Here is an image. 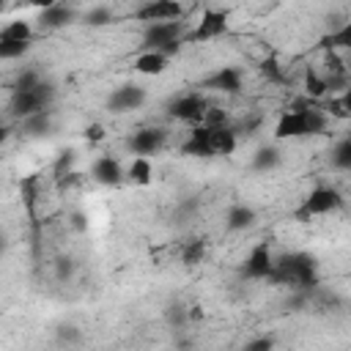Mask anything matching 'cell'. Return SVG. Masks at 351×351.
<instances>
[{"label":"cell","instance_id":"6da1fadb","mask_svg":"<svg viewBox=\"0 0 351 351\" xmlns=\"http://www.w3.org/2000/svg\"><path fill=\"white\" fill-rule=\"evenodd\" d=\"M269 282L288 285L299 293H307L318 285V266L315 258L307 252H285L274 261V269L269 274Z\"/></svg>","mask_w":351,"mask_h":351},{"label":"cell","instance_id":"7a4b0ae2","mask_svg":"<svg viewBox=\"0 0 351 351\" xmlns=\"http://www.w3.org/2000/svg\"><path fill=\"white\" fill-rule=\"evenodd\" d=\"M181 33H184V22H178V19L148 22L145 30H143V47L145 49H159L170 58L181 49Z\"/></svg>","mask_w":351,"mask_h":351},{"label":"cell","instance_id":"3957f363","mask_svg":"<svg viewBox=\"0 0 351 351\" xmlns=\"http://www.w3.org/2000/svg\"><path fill=\"white\" fill-rule=\"evenodd\" d=\"M52 99H55V88L41 80V82H38L36 88H30V90H14V93H11V115L22 121V118H27V115H33V112L49 110Z\"/></svg>","mask_w":351,"mask_h":351},{"label":"cell","instance_id":"277c9868","mask_svg":"<svg viewBox=\"0 0 351 351\" xmlns=\"http://www.w3.org/2000/svg\"><path fill=\"white\" fill-rule=\"evenodd\" d=\"M343 208V195L335 189V186H315L299 206L296 211V219L299 222H307L313 217H321V214H332V211H340Z\"/></svg>","mask_w":351,"mask_h":351},{"label":"cell","instance_id":"5b68a950","mask_svg":"<svg viewBox=\"0 0 351 351\" xmlns=\"http://www.w3.org/2000/svg\"><path fill=\"white\" fill-rule=\"evenodd\" d=\"M206 110H208V101L200 93H186V96H178L176 101L167 104V115L170 118L184 121V123H195V126L203 123Z\"/></svg>","mask_w":351,"mask_h":351},{"label":"cell","instance_id":"8992f818","mask_svg":"<svg viewBox=\"0 0 351 351\" xmlns=\"http://www.w3.org/2000/svg\"><path fill=\"white\" fill-rule=\"evenodd\" d=\"M230 30V22H228V11H219V8H206L195 25V30L189 33L192 41H211V38H219Z\"/></svg>","mask_w":351,"mask_h":351},{"label":"cell","instance_id":"52a82bcc","mask_svg":"<svg viewBox=\"0 0 351 351\" xmlns=\"http://www.w3.org/2000/svg\"><path fill=\"white\" fill-rule=\"evenodd\" d=\"M165 143H167V132L156 129V126H148V129H140L129 137V151L134 156H154L165 148Z\"/></svg>","mask_w":351,"mask_h":351},{"label":"cell","instance_id":"ba28073f","mask_svg":"<svg viewBox=\"0 0 351 351\" xmlns=\"http://www.w3.org/2000/svg\"><path fill=\"white\" fill-rule=\"evenodd\" d=\"M143 101H145V90H143L140 85H134V82H126V85H121V88H115V90L110 93L107 110H110V112H132V110H137Z\"/></svg>","mask_w":351,"mask_h":351},{"label":"cell","instance_id":"9c48e42d","mask_svg":"<svg viewBox=\"0 0 351 351\" xmlns=\"http://www.w3.org/2000/svg\"><path fill=\"white\" fill-rule=\"evenodd\" d=\"M181 16V3L178 0H148L134 11V19L140 22H165V19H178Z\"/></svg>","mask_w":351,"mask_h":351},{"label":"cell","instance_id":"30bf717a","mask_svg":"<svg viewBox=\"0 0 351 351\" xmlns=\"http://www.w3.org/2000/svg\"><path fill=\"white\" fill-rule=\"evenodd\" d=\"M307 134H310V126H307L304 110H288L285 115H280V121L274 126L277 140H293V137H307Z\"/></svg>","mask_w":351,"mask_h":351},{"label":"cell","instance_id":"8fae6325","mask_svg":"<svg viewBox=\"0 0 351 351\" xmlns=\"http://www.w3.org/2000/svg\"><path fill=\"white\" fill-rule=\"evenodd\" d=\"M271 269H274L271 250H269L266 244H258V247H252V252L247 255L241 271H244V277H250V280H269Z\"/></svg>","mask_w":351,"mask_h":351},{"label":"cell","instance_id":"7c38bea8","mask_svg":"<svg viewBox=\"0 0 351 351\" xmlns=\"http://www.w3.org/2000/svg\"><path fill=\"white\" fill-rule=\"evenodd\" d=\"M90 176H93L96 184H104V186H118V184L126 178L123 167H121L118 159H112V156H99V159L93 162V167H90Z\"/></svg>","mask_w":351,"mask_h":351},{"label":"cell","instance_id":"4fadbf2b","mask_svg":"<svg viewBox=\"0 0 351 351\" xmlns=\"http://www.w3.org/2000/svg\"><path fill=\"white\" fill-rule=\"evenodd\" d=\"M181 154H184V156H200V159L214 156V148H211L208 126H206V123H197V126L189 132V137H186L184 145H181Z\"/></svg>","mask_w":351,"mask_h":351},{"label":"cell","instance_id":"5bb4252c","mask_svg":"<svg viewBox=\"0 0 351 351\" xmlns=\"http://www.w3.org/2000/svg\"><path fill=\"white\" fill-rule=\"evenodd\" d=\"M206 88L233 96V93L241 90V71H239L236 66H225V69H219L217 74H211V77L206 80Z\"/></svg>","mask_w":351,"mask_h":351},{"label":"cell","instance_id":"9a60e30c","mask_svg":"<svg viewBox=\"0 0 351 351\" xmlns=\"http://www.w3.org/2000/svg\"><path fill=\"white\" fill-rule=\"evenodd\" d=\"M71 22H74V11L60 5V3H55L49 8H41V14H38V25L44 30H60V27H66Z\"/></svg>","mask_w":351,"mask_h":351},{"label":"cell","instance_id":"2e32d148","mask_svg":"<svg viewBox=\"0 0 351 351\" xmlns=\"http://www.w3.org/2000/svg\"><path fill=\"white\" fill-rule=\"evenodd\" d=\"M208 140L214 148V156H230L236 151V129L225 126H208Z\"/></svg>","mask_w":351,"mask_h":351},{"label":"cell","instance_id":"e0dca14e","mask_svg":"<svg viewBox=\"0 0 351 351\" xmlns=\"http://www.w3.org/2000/svg\"><path fill=\"white\" fill-rule=\"evenodd\" d=\"M134 69H137L140 74L156 77V74H162V71L167 69V55H165V52H159V49H145L143 55H137Z\"/></svg>","mask_w":351,"mask_h":351},{"label":"cell","instance_id":"ac0fdd59","mask_svg":"<svg viewBox=\"0 0 351 351\" xmlns=\"http://www.w3.org/2000/svg\"><path fill=\"white\" fill-rule=\"evenodd\" d=\"M126 178L137 186H148L154 181V167H151V159L148 156H134L132 165L126 167Z\"/></svg>","mask_w":351,"mask_h":351},{"label":"cell","instance_id":"d6986e66","mask_svg":"<svg viewBox=\"0 0 351 351\" xmlns=\"http://www.w3.org/2000/svg\"><path fill=\"white\" fill-rule=\"evenodd\" d=\"M228 230H250L252 225H255V219H258V214L250 208V206H233L230 211H228Z\"/></svg>","mask_w":351,"mask_h":351},{"label":"cell","instance_id":"ffe728a7","mask_svg":"<svg viewBox=\"0 0 351 351\" xmlns=\"http://www.w3.org/2000/svg\"><path fill=\"white\" fill-rule=\"evenodd\" d=\"M321 49H351V22L346 25H337L332 33H326L321 41H318Z\"/></svg>","mask_w":351,"mask_h":351},{"label":"cell","instance_id":"44dd1931","mask_svg":"<svg viewBox=\"0 0 351 351\" xmlns=\"http://www.w3.org/2000/svg\"><path fill=\"white\" fill-rule=\"evenodd\" d=\"M52 129V115L49 110H41V112H33L27 118H22V132L30 134V137H41Z\"/></svg>","mask_w":351,"mask_h":351},{"label":"cell","instance_id":"7402d4cb","mask_svg":"<svg viewBox=\"0 0 351 351\" xmlns=\"http://www.w3.org/2000/svg\"><path fill=\"white\" fill-rule=\"evenodd\" d=\"M280 162H282V154H280L274 145H263V148H258V151H255V156H252V167H255L258 173L274 170Z\"/></svg>","mask_w":351,"mask_h":351},{"label":"cell","instance_id":"603a6c76","mask_svg":"<svg viewBox=\"0 0 351 351\" xmlns=\"http://www.w3.org/2000/svg\"><path fill=\"white\" fill-rule=\"evenodd\" d=\"M304 90H307L310 99H324V96L329 93L324 74H318L315 69H307V71H304Z\"/></svg>","mask_w":351,"mask_h":351},{"label":"cell","instance_id":"cb8c5ba5","mask_svg":"<svg viewBox=\"0 0 351 351\" xmlns=\"http://www.w3.org/2000/svg\"><path fill=\"white\" fill-rule=\"evenodd\" d=\"M203 255H206V241H203V239H192V241H186L184 250H181L184 266H197V263L203 261Z\"/></svg>","mask_w":351,"mask_h":351},{"label":"cell","instance_id":"d4e9b609","mask_svg":"<svg viewBox=\"0 0 351 351\" xmlns=\"http://www.w3.org/2000/svg\"><path fill=\"white\" fill-rule=\"evenodd\" d=\"M30 41H19V38H0V58L3 60H14V58H22L27 52Z\"/></svg>","mask_w":351,"mask_h":351},{"label":"cell","instance_id":"484cf974","mask_svg":"<svg viewBox=\"0 0 351 351\" xmlns=\"http://www.w3.org/2000/svg\"><path fill=\"white\" fill-rule=\"evenodd\" d=\"M30 36H33V27H30L27 22H22V19L8 22V25L0 30V38H19V41H30Z\"/></svg>","mask_w":351,"mask_h":351},{"label":"cell","instance_id":"4316f807","mask_svg":"<svg viewBox=\"0 0 351 351\" xmlns=\"http://www.w3.org/2000/svg\"><path fill=\"white\" fill-rule=\"evenodd\" d=\"M332 165L340 167V170H351V137L340 140L332 151Z\"/></svg>","mask_w":351,"mask_h":351},{"label":"cell","instance_id":"83f0119b","mask_svg":"<svg viewBox=\"0 0 351 351\" xmlns=\"http://www.w3.org/2000/svg\"><path fill=\"white\" fill-rule=\"evenodd\" d=\"M258 69H261V74L269 80V82H285V71H282V66L277 63V58H263L261 63H258Z\"/></svg>","mask_w":351,"mask_h":351},{"label":"cell","instance_id":"f1b7e54d","mask_svg":"<svg viewBox=\"0 0 351 351\" xmlns=\"http://www.w3.org/2000/svg\"><path fill=\"white\" fill-rule=\"evenodd\" d=\"M165 318H167V324L173 326V329H184L186 324H189V307H184V304H170L167 307V313H165Z\"/></svg>","mask_w":351,"mask_h":351},{"label":"cell","instance_id":"f546056e","mask_svg":"<svg viewBox=\"0 0 351 351\" xmlns=\"http://www.w3.org/2000/svg\"><path fill=\"white\" fill-rule=\"evenodd\" d=\"M115 19V14L107 8V5H96V8H90L88 14H85V25H90V27H101V25H110Z\"/></svg>","mask_w":351,"mask_h":351},{"label":"cell","instance_id":"4dcf8cb0","mask_svg":"<svg viewBox=\"0 0 351 351\" xmlns=\"http://www.w3.org/2000/svg\"><path fill=\"white\" fill-rule=\"evenodd\" d=\"M321 110H324L329 118H337V121H346V118H348V110H346V104H343L340 96H329Z\"/></svg>","mask_w":351,"mask_h":351},{"label":"cell","instance_id":"1f68e13d","mask_svg":"<svg viewBox=\"0 0 351 351\" xmlns=\"http://www.w3.org/2000/svg\"><path fill=\"white\" fill-rule=\"evenodd\" d=\"M38 82H41L38 71H36V69H25V71L16 77V82H14V90H30V88H36Z\"/></svg>","mask_w":351,"mask_h":351},{"label":"cell","instance_id":"d6a6232c","mask_svg":"<svg viewBox=\"0 0 351 351\" xmlns=\"http://www.w3.org/2000/svg\"><path fill=\"white\" fill-rule=\"evenodd\" d=\"M55 337H58V343H80V340H82L80 329H77V326H71V324H63V326H58Z\"/></svg>","mask_w":351,"mask_h":351},{"label":"cell","instance_id":"836d02e7","mask_svg":"<svg viewBox=\"0 0 351 351\" xmlns=\"http://www.w3.org/2000/svg\"><path fill=\"white\" fill-rule=\"evenodd\" d=\"M203 123H206V126H225V123H228V112H225L222 107H208Z\"/></svg>","mask_w":351,"mask_h":351},{"label":"cell","instance_id":"e575fe53","mask_svg":"<svg viewBox=\"0 0 351 351\" xmlns=\"http://www.w3.org/2000/svg\"><path fill=\"white\" fill-rule=\"evenodd\" d=\"M71 162H74V151H66V154H60V159H58V165H55V176H58V178H63V176H71V173H69Z\"/></svg>","mask_w":351,"mask_h":351},{"label":"cell","instance_id":"d590c367","mask_svg":"<svg viewBox=\"0 0 351 351\" xmlns=\"http://www.w3.org/2000/svg\"><path fill=\"white\" fill-rule=\"evenodd\" d=\"M85 140L88 143H101L104 140V126L101 123H88L85 126Z\"/></svg>","mask_w":351,"mask_h":351},{"label":"cell","instance_id":"8d00e7d4","mask_svg":"<svg viewBox=\"0 0 351 351\" xmlns=\"http://www.w3.org/2000/svg\"><path fill=\"white\" fill-rule=\"evenodd\" d=\"M274 346V337H255L244 346V351H269Z\"/></svg>","mask_w":351,"mask_h":351},{"label":"cell","instance_id":"74e56055","mask_svg":"<svg viewBox=\"0 0 351 351\" xmlns=\"http://www.w3.org/2000/svg\"><path fill=\"white\" fill-rule=\"evenodd\" d=\"M71 228H74V230H80V233H85V230H88V222H85V214H80V211H74V214H71Z\"/></svg>","mask_w":351,"mask_h":351},{"label":"cell","instance_id":"f35d334b","mask_svg":"<svg viewBox=\"0 0 351 351\" xmlns=\"http://www.w3.org/2000/svg\"><path fill=\"white\" fill-rule=\"evenodd\" d=\"M71 271H74L71 261H58V277H60V280H69V277H71Z\"/></svg>","mask_w":351,"mask_h":351},{"label":"cell","instance_id":"ab89813d","mask_svg":"<svg viewBox=\"0 0 351 351\" xmlns=\"http://www.w3.org/2000/svg\"><path fill=\"white\" fill-rule=\"evenodd\" d=\"M258 123H261V118H247V121L239 126V132H244V134H252V132L258 129Z\"/></svg>","mask_w":351,"mask_h":351},{"label":"cell","instance_id":"60d3db41","mask_svg":"<svg viewBox=\"0 0 351 351\" xmlns=\"http://www.w3.org/2000/svg\"><path fill=\"white\" fill-rule=\"evenodd\" d=\"M340 99H343V104H346V110H348V118H351V85L340 93Z\"/></svg>","mask_w":351,"mask_h":351},{"label":"cell","instance_id":"b9f144b4","mask_svg":"<svg viewBox=\"0 0 351 351\" xmlns=\"http://www.w3.org/2000/svg\"><path fill=\"white\" fill-rule=\"evenodd\" d=\"M58 0H27V5H36V8H49V5H55Z\"/></svg>","mask_w":351,"mask_h":351}]
</instances>
